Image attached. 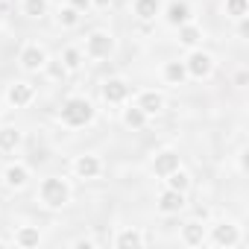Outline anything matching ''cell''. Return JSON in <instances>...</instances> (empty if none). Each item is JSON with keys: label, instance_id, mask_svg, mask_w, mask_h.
Listing matches in <instances>:
<instances>
[{"label": "cell", "instance_id": "cell-26", "mask_svg": "<svg viewBox=\"0 0 249 249\" xmlns=\"http://www.w3.org/2000/svg\"><path fill=\"white\" fill-rule=\"evenodd\" d=\"M76 21H79V12H76V9H65V12H62V24H68V27H73Z\"/></svg>", "mask_w": 249, "mask_h": 249}, {"label": "cell", "instance_id": "cell-8", "mask_svg": "<svg viewBox=\"0 0 249 249\" xmlns=\"http://www.w3.org/2000/svg\"><path fill=\"white\" fill-rule=\"evenodd\" d=\"M76 173H79L82 179H94V176L100 173V161H97L94 156H82V159L76 161Z\"/></svg>", "mask_w": 249, "mask_h": 249}, {"label": "cell", "instance_id": "cell-29", "mask_svg": "<svg viewBox=\"0 0 249 249\" xmlns=\"http://www.w3.org/2000/svg\"><path fill=\"white\" fill-rule=\"evenodd\" d=\"M94 3H97V6H108V3H111V0H94Z\"/></svg>", "mask_w": 249, "mask_h": 249}, {"label": "cell", "instance_id": "cell-22", "mask_svg": "<svg viewBox=\"0 0 249 249\" xmlns=\"http://www.w3.org/2000/svg\"><path fill=\"white\" fill-rule=\"evenodd\" d=\"M27 15H33V18L44 15V0H27Z\"/></svg>", "mask_w": 249, "mask_h": 249}, {"label": "cell", "instance_id": "cell-13", "mask_svg": "<svg viewBox=\"0 0 249 249\" xmlns=\"http://www.w3.org/2000/svg\"><path fill=\"white\" fill-rule=\"evenodd\" d=\"M214 240H217V243H226V246H234V243H237V229H234V226H220V229L214 231Z\"/></svg>", "mask_w": 249, "mask_h": 249}, {"label": "cell", "instance_id": "cell-24", "mask_svg": "<svg viewBox=\"0 0 249 249\" xmlns=\"http://www.w3.org/2000/svg\"><path fill=\"white\" fill-rule=\"evenodd\" d=\"M179 38H182L185 44H196V41H199V30H194V27H185Z\"/></svg>", "mask_w": 249, "mask_h": 249}, {"label": "cell", "instance_id": "cell-17", "mask_svg": "<svg viewBox=\"0 0 249 249\" xmlns=\"http://www.w3.org/2000/svg\"><path fill=\"white\" fill-rule=\"evenodd\" d=\"M6 182L15 185V188L24 185V182H27V170H24V167H9V170H6Z\"/></svg>", "mask_w": 249, "mask_h": 249}, {"label": "cell", "instance_id": "cell-16", "mask_svg": "<svg viewBox=\"0 0 249 249\" xmlns=\"http://www.w3.org/2000/svg\"><path fill=\"white\" fill-rule=\"evenodd\" d=\"M164 73H167L170 82H182V79H185V65H182V62H170Z\"/></svg>", "mask_w": 249, "mask_h": 249}, {"label": "cell", "instance_id": "cell-3", "mask_svg": "<svg viewBox=\"0 0 249 249\" xmlns=\"http://www.w3.org/2000/svg\"><path fill=\"white\" fill-rule=\"evenodd\" d=\"M126 94H129V85L123 82V79H108V82L103 85V97H106L108 103H120V100H126Z\"/></svg>", "mask_w": 249, "mask_h": 249}, {"label": "cell", "instance_id": "cell-23", "mask_svg": "<svg viewBox=\"0 0 249 249\" xmlns=\"http://www.w3.org/2000/svg\"><path fill=\"white\" fill-rule=\"evenodd\" d=\"M135 243H141V237H138L135 231H123V234L117 237V246H135Z\"/></svg>", "mask_w": 249, "mask_h": 249}, {"label": "cell", "instance_id": "cell-7", "mask_svg": "<svg viewBox=\"0 0 249 249\" xmlns=\"http://www.w3.org/2000/svg\"><path fill=\"white\" fill-rule=\"evenodd\" d=\"M159 205H161V211H167V214H173V211H179L182 205H185V199H182V191H167V194H161V199H159Z\"/></svg>", "mask_w": 249, "mask_h": 249}, {"label": "cell", "instance_id": "cell-9", "mask_svg": "<svg viewBox=\"0 0 249 249\" xmlns=\"http://www.w3.org/2000/svg\"><path fill=\"white\" fill-rule=\"evenodd\" d=\"M30 97H33V88L30 85H21L18 82V85L9 88V103L12 106H24V103H30Z\"/></svg>", "mask_w": 249, "mask_h": 249}, {"label": "cell", "instance_id": "cell-10", "mask_svg": "<svg viewBox=\"0 0 249 249\" xmlns=\"http://www.w3.org/2000/svg\"><path fill=\"white\" fill-rule=\"evenodd\" d=\"M21 62H24V68L36 71V68H41V65H44V53H41L38 47H27V50H24V56H21Z\"/></svg>", "mask_w": 249, "mask_h": 249}, {"label": "cell", "instance_id": "cell-15", "mask_svg": "<svg viewBox=\"0 0 249 249\" xmlns=\"http://www.w3.org/2000/svg\"><path fill=\"white\" fill-rule=\"evenodd\" d=\"M156 9H159V0H138V3H135V12L141 18H153Z\"/></svg>", "mask_w": 249, "mask_h": 249}, {"label": "cell", "instance_id": "cell-25", "mask_svg": "<svg viewBox=\"0 0 249 249\" xmlns=\"http://www.w3.org/2000/svg\"><path fill=\"white\" fill-rule=\"evenodd\" d=\"M226 6H229V12H231V15H237V18H240V15H246V0H229Z\"/></svg>", "mask_w": 249, "mask_h": 249}, {"label": "cell", "instance_id": "cell-21", "mask_svg": "<svg viewBox=\"0 0 249 249\" xmlns=\"http://www.w3.org/2000/svg\"><path fill=\"white\" fill-rule=\"evenodd\" d=\"M126 123H129V126H144V111L135 106V108H129L126 111Z\"/></svg>", "mask_w": 249, "mask_h": 249}, {"label": "cell", "instance_id": "cell-6", "mask_svg": "<svg viewBox=\"0 0 249 249\" xmlns=\"http://www.w3.org/2000/svg\"><path fill=\"white\" fill-rule=\"evenodd\" d=\"M188 71H191L194 76H208V71H211V59H208L205 53H194V56L188 59Z\"/></svg>", "mask_w": 249, "mask_h": 249}, {"label": "cell", "instance_id": "cell-28", "mask_svg": "<svg viewBox=\"0 0 249 249\" xmlns=\"http://www.w3.org/2000/svg\"><path fill=\"white\" fill-rule=\"evenodd\" d=\"M73 9H88V0H73Z\"/></svg>", "mask_w": 249, "mask_h": 249}, {"label": "cell", "instance_id": "cell-2", "mask_svg": "<svg viewBox=\"0 0 249 249\" xmlns=\"http://www.w3.org/2000/svg\"><path fill=\"white\" fill-rule=\"evenodd\" d=\"M41 199H44L47 205H65V202H68V188H65V182H62V179H47V182L41 185Z\"/></svg>", "mask_w": 249, "mask_h": 249}, {"label": "cell", "instance_id": "cell-19", "mask_svg": "<svg viewBox=\"0 0 249 249\" xmlns=\"http://www.w3.org/2000/svg\"><path fill=\"white\" fill-rule=\"evenodd\" d=\"M18 243H21V246H36V243H38V231H36V229H21Z\"/></svg>", "mask_w": 249, "mask_h": 249}, {"label": "cell", "instance_id": "cell-11", "mask_svg": "<svg viewBox=\"0 0 249 249\" xmlns=\"http://www.w3.org/2000/svg\"><path fill=\"white\" fill-rule=\"evenodd\" d=\"M138 108H141L144 114H153V111H159V108H161V97H159V94H153V91H147V94H141Z\"/></svg>", "mask_w": 249, "mask_h": 249}, {"label": "cell", "instance_id": "cell-4", "mask_svg": "<svg viewBox=\"0 0 249 249\" xmlns=\"http://www.w3.org/2000/svg\"><path fill=\"white\" fill-rule=\"evenodd\" d=\"M88 53H91V56H108V53H111V38H108L106 33H94V36L88 38Z\"/></svg>", "mask_w": 249, "mask_h": 249}, {"label": "cell", "instance_id": "cell-5", "mask_svg": "<svg viewBox=\"0 0 249 249\" xmlns=\"http://www.w3.org/2000/svg\"><path fill=\"white\" fill-rule=\"evenodd\" d=\"M156 173L159 176H170L173 170H179V156L176 153H161V156H156Z\"/></svg>", "mask_w": 249, "mask_h": 249}, {"label": "cell", "instance_id": "cell-27", "mask_svg": "<svg viewBox=\"0 0 249 249\" xmlns=\"http://www.w3.org/2000/svg\"><path fill=\"white\" fill-rule=\"evenodd\" d=\"M65 65L68 68H76L79 65V53L76 50H65Z\"/></svg>", "mask_w": 249, "mask_h": 249}, {"label": "cell", "instance_id": "cell-1", "mask_svg": "<svg viewBox=\"0 0 249 249\" xmlns=\"http://www.w3.org/2000/svg\"><path fill=\"white\" fill-rule=\"evenodd\" d=\"M62 117H65V123H71V126H85V123L94 117V106H91L88 100L73 97V100H68V103H65Z\"/></svg>", "mask_w": 249, "mask_h": 249}, {"label": "cell", "instance_id": "cell-12", "mask_svg": "<svg viewBox=\"0 0 249 249\" xmlns=\"http://www.w3.org/2000/svg\"><path fill=\"white\" fill-rule=\"evenodd\" d=\"M188 18H191L188 3H173V6L167 9V21H170V24H185Z\"/></svg>", "mask_w": 249, "mask_h": 249}, {"label": "cell", "instance_id": "cell-14", "mask_svg": "<svg viewBox=\"0 0 249 249\" xmlns=\"http://www.w3.org/2000/svg\"><path fill=\"white\" fill-rule=\"evenodd\" d=\"M21 141V135L15 129H0V150H15Z\"/></svg>", "mask_w": 249, "mask_h": 249}, {"label": "cell", "instance_id": "cell-18", "mask_svg": "<svg viewBox=\"0 0 249 249\" xmlns=\"http://www.w3.org/2000/svg\"><path fill=\"white\" fill-rule=\"evenodd\" d=\"M185 240H188V243H199V240H202V226L188 223V226H185Z\"/></svg>", "mask_w": 249, "mask_h": 249}, {"label": "cell", "instance_id": "cell-20", "mask_svg": "<svg viewBox=\"0 0 249 249\" xmlns=\"http://www.w3.org/2000/svg\"><path fill=\"white\" fill-rule=\"evenodd\" d=\"M170 188H173V191H185V188H188V176L179 173V170H173V173H170Z\"/></svg>", "mask_w": 249, "mask_h": 249}]
</instances>
